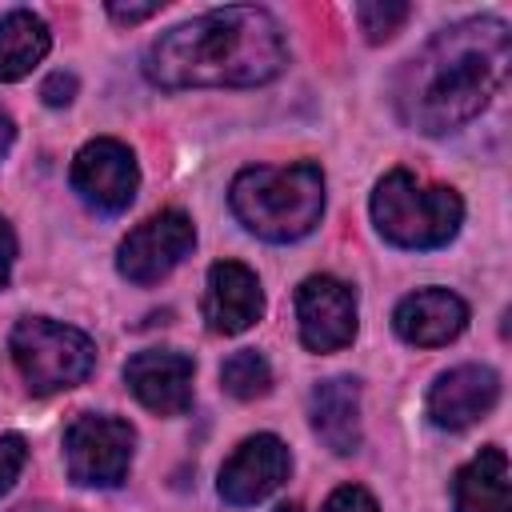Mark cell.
I'll return each instance as SVG.
<instances>
[{"label": "cell", "mask_w": 512, "mask_h": 512, "mask_svg": "<svg viewBox=\"0 0 512 512\" xmlns=\"http://www.w3.org/2000/svg\"><path fill=\"white\" fill-rule=\"evenodd\" d=\"M220 384L236 400H256L272 388V368L256 348H240L220 364Z\"/></svg>", "instance_id": "obj_18"}, {"label": "cell", "mask_w": 512, "mask_h": 512, "mask_svg": "<svg viewBox=\"0 0 512 512\" xmlns=\"http://www.w3.org/2000/svg\"><path fill=\"white\" fill-rule=\"evenodd\" d=\"M228 204L252 236L268 244H292L320 224L324 172L308 160L284 164V168L256 164V168L236 172L228 188Z\"/></svg>", "instance_id": "obj_3"}, {"label": "cell", "mask_w": 512, "mask_h": 512, "mask_svg": "<svg viewBox=\"0 0 512 512\" xmlns=\"http://www.w3.org/2000/svg\"><path fill=\"white\" fill-rule=\"evenodd\" d=\"M52 48V32L48 24L28 12V8H12L0 20V84L24 80Z\"/></svg>", "instance_id": "obj_17"}, {"label": "cell", "mask_w": 512, "mask_h": 512, "mask_svg": "<svg viewBox=\"0 0 512 512\" xmlns=\"http://www.w3.org/2000/svg\"><path fill=\"white\" fill-rule=\"evenodd\" d=\"M16 512H72V508H56V504H24Z\"/></svg>", "instance_id": "obj_26"}, {"label": "cell", "mask_w": 512, "mask_h": 512, "mask_svg": "<svg viewBox=\"0 0 512 512\" xmlns=\"http://www.w3.org/2000/svg\"><path fill=\"white\" fill-rule=\"evenodd\" d=\"M512 60V32L500 16H468L440 28L400 72L396 112L424 136H444L488 108Z\"/></svg>", "instance_id": "obj_1"}, {"label": "cell", "mask_w": 512, "mask_h": 512, "mask_svg": "<svg viewBox=\"0 0 512 512\" xmlns=\"http://www.w3.org/2000/svg\"><path fill=\"white\" fill-rule=\"evenodd\" d=\"M136 432L120 416L80 412L64 428V464L68 476L84 488H116L128 476Z\"/></svg>", "instance_id": "obj_6"}, {"label": "cell", "mask_w": 512, "mask_h": 512, "mask_svg": "<svg viewBox=\"0 0 512 512\" xmlns=\"http://www.w3.org/2000/svg\"><path fill=\"white\" fill-rule=\"evenodd\" d=\"M192 376H196L192 356L164 352V348L136 352L124 364V384L156 416H180L192 404Z\"/></svg>", "instance_id": "obj_12"}, {"label": "cell", "mask_w": 512, "mask_h": 512, "mask_svg": "<svg viewBox=\"0 0 512 512\" xmlns=\"http://www.w3.org/2000/svg\"><path fill=\"white\" fill-rule=\"evenodd\" d=\"M292 472V452L280 436L272 432H260V436H248L220 468V500L232 504V508H248V504H260L268 500Z\"/></svg>", "instance_id": "obj_9"}, {"label": "cell", "mask_w": 512, "mask_h": 512, "mask_svg": "<svg viewBox=\"0 0 512 512\" xmlns=\"http://www.w3.org/2000/svg\"><path fill=\"white\" fill-rule=\"evenodd\" d=\"M496 396H500V376L488 364H460L436 376V384L428 388V416L432 424L456 432V428L484 420Z\"/></svg>", "instance_id": "obj_13"}, {"label": "cell", "mask_w": 512, "mask_h": 512, "mask_svg": "<svg viewBox=\"0 0 512 512\" xmlns=\"http://www.w3.org/2000/svg\"><path fill=\"white\" fill-rule=\"evenodd\" d=\"M40 96H44V104H52V108L68 104V100L76 96V76H72V72H52V76L44 80Z\"/></svg>", "instance_id": "obj_22"}, {"label": "cell", "mask_w": 512, "mask_h": 512, "mask_svg": "<svg viewBox=\"0 0 512 512\" xmlns=\"http://www.w3.org/2000/svg\"><path fill=\"white\" fill-rule=\"evenodd\" d=\"M76 196L96 208V212H124L140 188V168H136V156L128 144L112 140V136H100V140H88L76 160H72V172H68Z\"/></svg>", "instance_id": "obj_8"}, {"label": "cell", "mask_w": 512, "mask_h": 512, "mask_svg": "<svg viewBox=\"0 0 512 512\" xmlns=\"http://www.w3.org/2000/svg\"><path fill=\"white\" fill-rule=\"evenodd\" d=\"M24 464H28V444H24V436H20V432H4V436H0V496L20 480Z\"/></svg>", "instance_id": "obj_20"}, {"label": "cell", "mask_w": 512, "mask_h": 512, "mask_svg": "<svg viewBox=\"0 0 512 512\" xmlns=\"http://www.w3.org/2000/svg\"><path fill=\"white\" fill-rule=\"evenodd\" d=\"M284 64V32L276 16L256 4L212 8L164 32L144 56V72L160 88H248L268 84Z\"/></svg>", "instance_id": "obj_2"}, {"label": "cell", "mask_w": 512, "mask_h": 512, "mask_svg": "<svg viewBox=\"0 0 512 512\" xmlns=\"http://www.w3.org/2000/svg\"><path fill=\"white\" fill-rule=\"evenodd\" d=\"M196 248V228L180 208H164L156 216H148L144 224H136L116 252V268L124 280L132 284H156L164 280L184 256H192Z\"/></svg>", "instance_id": "obj_7"}, {"label": "cell", "mask_w": 512, "mask_h": 512, "mask_svg": "<svg viewBox=\"0 0 512 512\" xmlns=\"http://www.w3.org/2000/svg\"><path fill=\"white\" fill-rule=\"evenodd\" d=\"M200 308H204V320L216 336H240L264 316V288L248 264L220 260L208 268Z\"/></svg>", "instance_id": "obj_11"}, {"label": "cell", "mask_w": 512, "mask_h": 512, "mask_svg": "<svg viewBox=\"0 0 512 512\" xmlns=\"http://www.w3.org/2000/svg\"><path fill=\"white\" fill-rule=\"evenodd\" d=\"M276 512H300V504H280Z\"/></svg>", "instance_id": "obj_27"}, {"label": "cell", "mask_w": 512, "mask_h": 512, "mask_svg": "<svg viewBox=\"0 0 512 512\" xmlns=\"http://www.w3.org/2000/svg\"><path fill=\"white\" fill-rule=\"evenodd\" d=\"M408 16H412V8H408V4H400V0H368V4H356L360 32H364L372 44L392 40Z\"/></svg>", "instance_id": "obj_19"}, {"label": "cell", "mask_w": 512, "mask_h": 512, "mask_svg": "<svg viewBox=\"0 0 512 512\" xmlns=\"http://www.w3.org/2000/svg\"><path fill=\"white\" fill-rule=\"evenodd\" d=\"M12 360L24 376V384L36 396H52L64 388H76L96 368V344L88 332L72 324H56L44 316H24L12 328Z\"/></svg>", "instance_id": "obj_5"}, {"label": "cell", "mask_w": 512, "mask_h": 512, "mask_svg": "<svg viewBox=\"0 0 512 512\" xmlns=\"http://www.w3.org/2000/svg\"><path fill=\"white\" fill-rule=\"evenodd\" d=\"M296 324L308 352H336L356 336V296L336 276H308L296 288Z\"/></svg>", "instance_id": "obj_10"}, {"label": "cell", "mask_w": 512, "mask_h": 512, "mask_svg": "<svg viewBox=\"0 0 512 512\" xmlns=\"http://www.w3.org/2000/svg\"><path fill=\"white\" fill-rule=\"evenodd\" d=\"M320 512H380V508H376L372 492H364L360 484H340V488L324 500Z\"/></svg>", "instance_id": "obj_21"}, {"label": "cell", "mask_w": 512, "mask_h": 512, "mask_svg": "<svg viewBox=\"0 0 512 512\" xmlns=\"http://www.w3.org/2000/svg\"><path fill=\"white\" fill-rule=\"evenodd\" d=\"M312 432L336 456H352L360 448V384L352 376H332L308 396Z\"/></svg>", "instance_id": "obj_15"}, {"label": "cell", "mask_w": 512, "mask_h": 512, "mask_svg": "<svg viewBox=\"0 0 512 512\" xmlns=\"http://www.w3.org/2000/svg\"><path fill=\"white\" fill-rule=\"evenodd\" d=\"M376 232L396 248H440L460 232L464 204L444 184H420L412 172L392 168L372 192Z\"/></svg>", "instance_id": "obj_4"}, {"label": "cell", "mask_w": 512, "mask_h": 512, "mask_svg": "<svg viewBox=\"0 0 512 512\" xmlns=\"http://www.w3.org/2000/svg\"><path fill=\"white\" fill-rule=\"evenodd\" d=\"M468 324V304L448 288H420L404 296L392 312V328L400 340L416 348H440L456 340Z\"/></svg>", "instance_id": "obj_14"}, {"label": "cell", "mask_w": 512, "mask_h": 512, "mask_svg": "<svg viewBox=\"0 0 512 512\" xmlns=\"http://www.w3.org/2000/svg\"><path fill=\"white\" fill-rule=\"evenodd\" d=\"M12 140H16V124H12V116L0 108V160L8 156V148H12Z\"/></svg>", "instance_id": "obj_25"}, {"label": "cell", "mask_w": 512, "mask_h": 512, "mask_svg": "<svg viewBox=\"0 0 512 512\" xmlns=\"http://www.w3.org/2000/svg\"><path fill=\"white\" fill-rule=\"evenodd\" d=\"M456 512H512L508 456L500 448H480L452 480Z\"/></svg>", "instance_id": "obj_16"}, {"label": "cell", "mask_w": 512, "mask_h": 512, "mask_svg": "<svg viewBox=\"0 0 512 512\" xmlns=\"http://www.w3.org/2000/svg\"><path fill=\"white\" fill-rule=\"evenodd\" d=\"M12 260H16V236H12L8 220L0 216V288H4L8 276H12Z\"/></svg>", "instance_id": "obj_24"}, {"label": "cell", "mask_w": 512, "mask_h": 512, "mask_svg": "<svg viewBox=\"0 0 512 512\" xmlns=\"http://www.w3.org/2000/svg\"><path fill=\"white\" fill-rule=\"evenodd\" d=\"M164 4H108V16L116 20V24H140V20H148V16H156Z\"/></svg>", "instance_id": "obj_23"}]
</instances>
